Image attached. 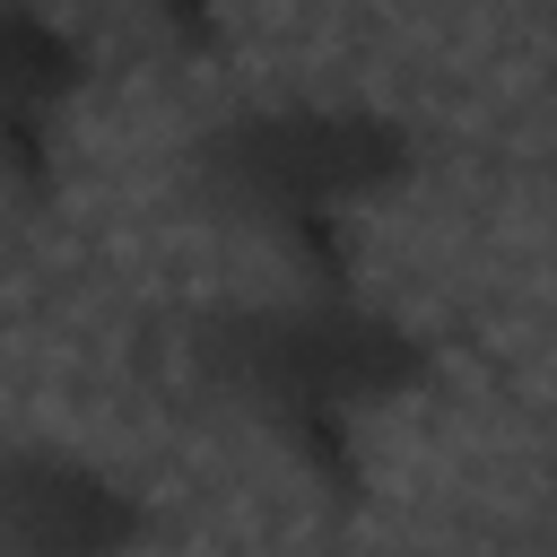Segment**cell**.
<instances>
[{
    "label": "cell",
    "mask_w": 557,
    "mask_h": 557,
    "mask_svg": "<svg viewBox=\"0 0 557 557\" xmlns=\"http://www.w3.org/2000/svg\"><path fill=\"white\" fill-rule=\"evenodd\" d=\"M122 35H139L148 52H174V61H191V52H218V35H226V0H96Z\"/></svg>",
    "instance_id": "5"
},
{
    "label": "cell",
    "mask_w": 557,
    "mask_h": 557,
    "mask_svg": "<svg viewBox=\"0 0 557 557\" xmlns=\"http://www.w3.org/2000/svg\"><path fill=\"white\" fill-rule=\"evenodd\" d=\"M0 557H157V505L78 444H0Z\"/></svg>",
    "instance_id": "4"
},
{
    "label": "cell",
    "mask_w": 557,
    "mask_h": 557,
    "mask_svg": "<svg viewBox=\"0 0 557 557\" xmlns=\"http://www.w3.org/2000/svg\"><path fill=\"white\" fill-rule=\"evenodd\" d=\"M426 383L435 339L357 278L348 287L270 278L200 313L191 331V392L209 400V418L322 513L366 505L374 444L409 400H426Z\"/></svg>",
    "instance_id": "1"
},
{
    "label": "cell",
    "mask_w": 557,
    "mask_h": 557,
    "mask_svg": "<svg viewBox=\"0 0 557 557\" xmlns=\"http://www.w3.org/2000/svg\"><path fill=\"white\" fill-rule=\"evenodd\" d=\"M96 104V44L52 0H0V209L44 218Z\"/></svg>",
    "instance_id": "3"
},
{
    "label": "cell",
    "mask_w": 557,
    "mask_h": 557,
    "mask_svg": "<svg viewBox=\"0 0 557 557\" xmlns=\"http://www.w3.org/2000/svg\"><path fill=\"white\" fill-rule=\"evenodd\" d=\"M426 148L400 113L357 96H270L218 113L183 157V200L287 287H348L366 235L418 183Z\"/></svg>",
    "instance_id": "2"
}]
</instances>
